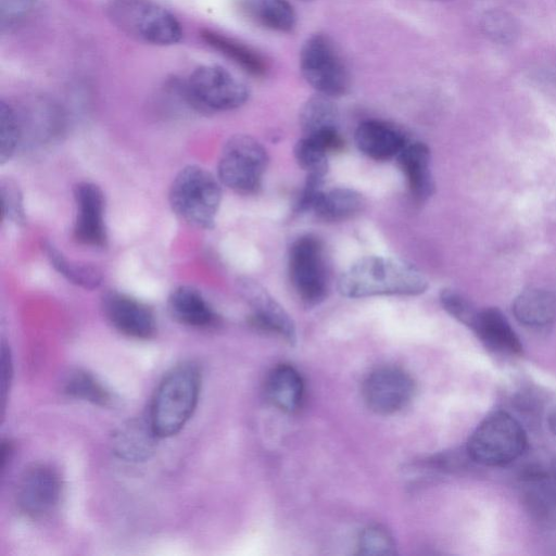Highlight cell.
Segmentation results:
<instances>
[{
  "mask_svg": "<svg viewBox=\"0 0 556 556\" xmlns=\"http://www.w3.org/2000/svg\"><path fill=\"white\" fill-rule=\"evenodd\" d=\"M428 279L413 264L392 256L369 255L349 266L338 279V291L350 299L377 295H419Z\"/></svg>",
  "mask_w": 556,
  "mask_h": 556,
  "instance_id": "6da1fadb",
  "label": "cell"
},
{
  "mask_svg": "<svg viewBox=\"0 0 556 556\" xmlns=\"http://www.w3.org/2000/svg\"><path fill=\"white\" fill-rule=\"evenodd\" d=\"M201 390L199 367L186 362L164 375L152 399L149 421L160 438L177 434L192 416Z\"/></svg>",
  "mask_w": 556,
  "mask_h": 556,
  "instance_id": "7a4b0ae2",
  "label": "cell"
},
{
  "mask_svg": "<svg viewBox=\"0 0 556 556\" xmlns=\"http://www.w3.org/2000/svg\"><path fill=\"white\" fill-rule=\"evenodd\" d=\"M220 181L200 165H187L175 176L168 200L173 212L190 226L214 227L222 201Z\"/></svg>",
  "mask_w": 556,
  "mask_h": 556,
  "instance_id": "3957f363",
  "label": "cell"
},
{
  "mask_svg": "<svg viewBox=\"0 0 556 556\" xmlns=\"http://www.w3.org/2000/svg\"><path fill=\"white\" fill-rule=\"evenodd\" d=\"M106 14L124 34L148 45H176L184 35L176 16L153 0H109Z\"/></svg>",
  "mask_w": 556,
  "mask_h": 556,
  "instance_id": "277c9868",
  "label": "cell"
},
{
  "mask_svg": "<svg viewBox=\"0 0 556 556\" xmlns=\"http://www.w3.org/2000/svg\"><path fill=\"white\" fill-rule=\"evenodd\" d=\"M527 433L520 422L504 410H496L476 427L466 452L482 466L502 467L519 458L527 448Z\"/></svg>",
  "mask_w": 556,
  "mask_h": 556,
  "instance_id": "5b68a950",
  "label": "cell"
},
{
  "mask_svg": "<svg viewBox=\"0 0 556 556\" xmlns=\"http://www.w3.org/2000/svg\"><path fill=\"white\" fill-rule=\"evenodd\" d=\"M299 67L304 80L316 93L334 99L350 89L348 66L326 34L316 33L305 39L300 50Z\"/></svg>",
  "mask_w": 556,
  "mask_h": 556,
  "instance_id": "8992f818",
  "label": "cell"
},
{
  "mask_svg": "<svg viewBox=\"0 0 556 556\" xmlns=\"http://www.w3.org/2000/svg\"><path fill=\"white\" fill-rule=\"evenodd\" d=\"M193 112L211 114L242 106L250 97L245 83L219 65H201L185 77Z\"/></svg>",
  "mask_w": 556,
  "mask_h": 556,
  "instance_id": "52a82bcc",
  "label": "cell"
},
{
  "mask_svg": "<svg viewBox=\"0 0 556 556\" xmlns=\"http://www.w3.org/2000/svg\"><path fill=\"white\" fill-rule=\"evenodd\" d=\"M268 154L249 135H233L224 144L217 164L219 181L240 194L255 193L262 186Z\"/></svg>",
  "mask_w": 556,
  "mask_h": 556,
  "instance_id": "ba28073f",
  "label": "cell"
},
{
  "mask_svg": "<svg viewBox=\"0 0 556 556\" xmlns=\"http://www.w3.org/2000/svg\"><path fill=\"white\" fill-rule=\"evenodd\" d=\"M290 282L300 298L308 305L321 303L329 290V276L321 241L313 235L295 239L288 257Z\"/></svg>",
  "mask_w": 556,
  "mask_h": 556,
  "instance_id": "9c48e42d",
  "label": "cell"
},
{
  "mask_svg": "<svg viewBox=\"0 0 556 556\" xmlns=\"http://www.w3.org/2000/svg\"><path fill=\"white\" fill-rule=\"evenodd\" d=\"M62 495V479L49 465L36 464L27 468L16 488V504L22 514L40 519L51 514Z\"/></svg>",
  "mask_w": 556,
  "mask_h": 556,
  "instance_id": "30bf717a",
  "label": "cell"
},
{
  "mask_svg": "<svg viewBox=\"0 0 556 556\" xmlns=\"http://www.w3.org/2000/svg\"><path fill=\"white\" fill-rule=\"evenodd\" d=\"M415 394V382L404 370L382 367L368 375L363 384L367 406L380 415L394 414L409 404Z\"/></svg>",
  "mask_w": 556,
  "mask_h": 556,
  "instance_id": "8fae6325",
  "label": "cell"
},
{
  "mask_svg": "<svg viewBox=\"0 0 556 556\" xmlns=\"http://www.w3.org/2000/svg\"><path fill=\"white\" fill-rule=\"evenodd\" d=\"M76 218L74 239L84 245L103 248L106 245L105 199L100 187L83 181L74 188Z\"/></svg>",
  "mask_w": 556,
  "mask_h": 556,
  "instance_id": "7c38bea8",
  "label": "cell"
},
{
  "mask_svg": "<svg viewBox=\"0 0 556 556\" xmlns=\"http://www.w3.org/2000/svg\"><path fill=\"white\" fill-rule=\"evenodd\" d=\"M102 308L111 325L124 336L138 340L152 338L156 320L143 302L118 291H109L102 298Z\"/></svg>",
  "mask_w": 556,
  "mask_h": 556,
  "instance_id": "4fadbf2b",
  "label": "cell"
},
{
  "mask_svg": "<svg viewBox=\"0 0 556 556\" xmlns=\"http://www.w3.org/2000/svg\"><path fill=\"white\" fill-rule=\"evenodd\" d=\"M238 287L251 306V323L257 328L276 333L293 344L296 340L295 325L277 300L253 279H240Z\"/></svg>",
  "mask_w": 556,
  "mask_h": 556,
  "instance_id": "5bb4252c",
  "label": "cell"
},
{
  "mask_svg": "<svg viewBox=\"0 0 556 556\" xmlns=\"http://www.w3.org/2000/svg\"><path fill=\"white\" fill-rule=\"evenodd\" d=\"M300 127L304 137L319 143L328 153L339 150V112L332 98L316 93L307 99L300 111Z\"/></svg>",
  "mask_w": 556,
  "mask_h": 556,
  "instance_id": "9a60e30c",
  "label": "cell"
},
{
  "mask_svg": "<svg viewBox=\"0 0 556 556\" xmlns=\"http://www.w3.org/2000/svg\"><path fill=\"white\" fill-rule=\"evenodd\" d=\"M357 149L375 161L396 159L408 143L405 134L394 125L381 119H365L354 132Z\"/></svg>",
  "mask_w": 556,
  "mask_h": 556,
  "instance_id": "2e32d148",
  "label": "cell"
},
{
  "mask_svg": "<svg viewBox=\"0 0 556 556\" xmlns=\"http://www.w3.org/2000/svg\"><path fill=\"white\" fill-rule=\"evenodd\" d=\"M484 346L501 355L516 356L522 354V344L506 319L495 307L478 311L470 327Z\"/></svg>",
  "mask_w": 556,
  "mask_h": 556,
  "instance_id": "e0dca14e",
  "label": "cell"
},
{
  "mask_svg": "<svg viewBox=\"0 0 556 556\" xmlns=\"http://www.w3.org/2000/svg\"><path fill=\"white\" fill-rule=\"evenodd\" d=\"M170 316L188 327L210 328L217 323V315L202 293L190 286L175 288L167 300Z\"/></svg>",
  "mask_w": 556,
  "mask_h": 556,
  "instance_id": "ac0fdd59",
  "label": "cell"
},
{
  "mask_svg": "<svg viewBox=\"0 0 556 556\" xmlns=\"http://www.w3.org/2000/svg\"><path fill=\"white\" fill-rule=\"evenodd\" d=\"M412 197L422 202L430 198L434 182L430 168V150L422 142L407 143L396 157Z\"/></svg>",
  "mask_w": 556,
  "mask_h": 556,
  "instance_id": "d6986e66",
  "label": "cell"
},
{
  "mask_svg": "<svg viewBox=\"0 0 556 556\" xmlns=\"http://www.w3.org/2000/svg\"><path fill=\"white\" fill-rule=\"evenodd\" d=\"M241 13L255 25L279 34L296 27L298 16L289 0H239Z\"/></svg>",
  "mask_w": 556,
  "mask_h": 556,
  "instance_id": "ffe728a7",
  "label": "cell"
},
{
  "mask_svg": "<svg viewBox=\"0 0 556 556\" xmlns=\"http://www.w3.org/2000/svg\"><path fill=\"white\" fill-rule=\"evenodd\" d=\"M201 38L248 74L255 77L267 74L269 65L266 58L249 45L210 28L201 30Z\"/></svg>",
  "mask_w": 556,
  "mask_h": 556,
  "instance_id": "44dd1931",
  "label": "cell"
},
{
  "mask_svg": "<svg viewBox=\"0 0 556 556\" xmlns=\"http://www.w3.org/2000/svg\"><path fill=\"white\" fill-rule=\"evenodd\" d=\"M365 206L363 195L348 187L321 190L314 199L309 211L324 222H343L359 214Z\"/></svg>",
  "mask_w": 556,
  "mask_h": 556,
  "instance_id": "7402d4cb",
  "label": "cell"
},
{
  "mask_svg": "<svg viewBox=\"0 0 556 556\" xmlns=\"http://www.w3.org/2000/svg\"><path fill=\"white\" fill-rule=\"evenodd\" d=\"M265 390L269 401L286 413L296 412L303 402L304 382L292 366L281 364L267 376Z\"/></svg>",
  "mask_w": 556,
  "mask_h": 556,
  "instance_id": "603a6c76",
  "label": "cell"
},
{
  "mask_svg": "<svg viewBox=\"0 0 556 556\" xmlns=\"http://www.w3.org/2000/svg\"><path fill=\"white\" fill-rule=\"evenodd\" d=\"M154 433L149 418L130 420L121 427L113 438V448L123 459L141 462L150 457L155 447Z\"/></svg>",
  "mask_w": 556,
  "mask_h": 556,
  "instance_id": "cb8c5ba5",
  "label": "cell"
},
{
  "mask_svg": "<svg viewBox=\"0 0 556 556\" xmlns=\"http://www.w3.org/2000/svg\"><path fill=\"white\" fill-rule=\"evenodd\" d=\"M513 311L523 325L541 328L556 319V296L543 289H528L514 301Z\"/></svg>",
  "mask_w": 556,
  "mask_h": 556,
  "instance_id": "d4e9b609",
  "label": "cell"
},
{
  "mask_svg": "<svg viewBox=\"0 0 556 556\" xmlns=\"http://www.w3.org/2000/svg\"><path fill=\"white\" fill-rule=\"evenodd\" d=\"M45 252L54 269L72 283L94 289L102 281L101 271L93 265L67 258L53 243H45Z\"/></svg>",
  "mask_w": 556,
  "mask_h": 556,
  "instance_id": "484cf974",
  "label": "cell"
},
{
  "mask_svg": "<svg viewBox=\"0 0 556 556\" xmlns=\"http://www.w3.org/2000/svg\"><path fill=\"white\" fill-rule=\"evenodd\" d=\"M64 392L72 397L98 406H108L112 402L109 390L94 376L85 370H75L67 377Z\"/></svg>",
  "mask_w": 556,
  "mask_h": 556,
  "instance_id": "4316f807",
  "label": "cell"
},
{
  "mask_svg": "<svg viewBox=\"0 0 556 556\" xmlns=\"http://www.w3.org/2000/svg\"><path fill=\"white\" fill-rule=\"evenodd\" d=\"M40 7L41 0H1V33L11 35L18 31L34 18Z\"/></svg>",
  "mask_w": 556,
  "mask_h": 556,
  "instance_id": "83f0119b",
  "label": "cell"
},
{
  "mask_svg": "<svg viewBox=\"0 0 556 556\" xmlns=\"http://www.w3.org/2000/svg\"><path fill=\"white\" fill-rule=\"evenodd\" d=\"M293 155L307 177L326 178L329 169L328 152L319 143L303 136L296 141Z\"/></svg>",
  "mask_w": 556,
  "mask_h": 556,
  "instance_id": "f1b7e54d",
  "label": "cell"
},
{
  "mask_svg": "<svg viewBox=\"0 0 556 556\" xmlns=\"http://www.w3.org/2000/svg\"><path fill=\"white\" fill-rule=\"evenodd\" d=\"M22 136V123L15 108L1 100L0 102V160L9 161L14 154Z\"/></svg>",
  "mask_w": 556,
  "mask_h": 556,
  "instance_id": "f546056e",
  "label": "cell"
},
{
  "mask_svg": "<svg viewBox=\"0 0 556 556\" xmlns=\"http://www.w3.org/2000/svg\"><path fill=\"white\" fill-rule=\"evenodd\" d=\"M481 28L492 41L506 45L515 41L518 26L515 18L506 11L492 9L482 15Z\"/></svg>",
  "mask_w": 556,
  "mask_h": 556,
  "instance_id": "4dcf8cb0",
  "label": "cell"
},
{
  "mask_svg": "<svg viewBox=\"0 0 556 556\" xmlns=\"http://www.w3.org/2000/svg\"><path fill=\"white\" fill-rule=\"evenodd\" d=\"M395 547L391 533L379 525L365 528L359 534L357 543L358 554L369 556L394 555Z\"/></svg>",
  "mask_w": 556,
  "mask_h": 556,
  "instance_id": "1f68e13d",
  "label": "cell"
},
{
  "mask_svg": "<svg viewBox=\"0 0 556 556\" xmlns=\"http://www.w3.org/2000/svg\"><path fill=\"white\" fill-rule=\"evenodd\" d=\"M440 301L451 316L467 327H471L478 309L467 299L452 289H444L440 293Z\"/></svg>",
  "mask_w": 556,
  "mask_h": 556,
  "instance_id": "d6a6232c",
  "label": "cell"
},
{
  "mask_svg": "<svg viewBox=\"0 0 556 556\" xmlns=\"http://www.w3.org/2000/svg\"><path fill=\"white\" fill-rule=\"evenodd\" d=\"M1 201L3 215L16 224L25 222V211L22 194L11 180L1 182Z\"/></svg>",
  "mask_w": 556,
  "mask_h": 556,
  "instance_id": "836d02e7",
  "label": "cell"
},
{
  "mask_svg": "<svg viewBox=\"0 0 556 556\" xmlns=\"http://www.w3.org/2000/svg\"><path fill=\"white\" fill-rule=\"evenodd\" d=\"M547 425L549 430L556 435V405L547 414Z\"/></svg>",
  "mask_w": 556,
  "mask_h": 556,
  "instance_id": "e575fe53",
  "label": "cell"
},
{
  "mask_svg": "<svg viewBox=\"0 0 556 556\" xmlns=\"http://www.w3.org/2000/svg\"><path fill=\"white\" fill-rule=\"evenodd\" d=\"M434 1H446V0H434Z\"/></svg>",
  "mask_w": 556,
  "mask_h": 556,
  "instance_id": "d590c367",
  "label": "cell"
},
{
  "mask_svg": "<svg viewBox=\"0 0 556 556\" xmlns=\"http://www.w3.org/2000/svg\"><path fill=\"white\" fill-rule=\"evenodd\" d=\"M304 1H308V0H304Z\"/></svg>",
  "mask_w": 556,
  "mask_h": 556,
  "instance_id": "8d00e7d4",
  "label": "cell"
}]
</instances>
